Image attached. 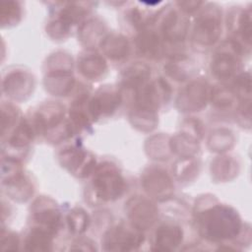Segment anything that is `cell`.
<instances>
[{
	"instance_id": "obj_1",
	"label": "cell",
	"mask_w": 252,
	"mask_h": 252,
	"mask_svg": "<svg viewBox=\"0 0 252 252\" xmlns=\"http://www.w3.org/2000/svg\"><path fill=\"white\" fill-rule=\"evenodd\" d=\"M241 222L237 213L230 207L217 205L206 211L200 219L201 231L211 240H223L236 236Z\"/></svg>"
},
{
	"instance_id": "obj_2",
	"label": "cell",
	"mask_w": 252,
	"mask_h": 252,
	"mask_svg": "<svg viewBox=\"0 0 252 252\" xmlns=\"http://www.w3.org/2000/svg\"><path fill=\"white\" fill-rule=\"evenodd\" d=\"M94 189L98 198L111 201L119 198L125 189V183L112 164H101L93 179Z\"/></svg>"
},
{
	"instance_id": "obj_3",
	"label": "cell",
	"mask_w": 252,
	"mask_h": 252,
	"mask_svg": "<svg viewBox=\"0 0 252 252\" xmlns=\"http://www.w3.org/2000/svg\"><path fill=\"white\" fill-rule=\"evenodd\" d=\"M142 230L132 224H119L110 228L103 237V246L107 251L136 250L143 242Z\"/></svg>"
},
{
	"instance_id": "obj_4",
	"label": "cell",
	"mask_w": 252,
	"mask_h": 252,
	"mask_svg": "<svg viewBox=\"0 0 252 252\" xmlns=\"http://www.w3.org/2000/svg\"><path fill=\"white\" fill-rule=\"evenodd\" d=\"M126 210L132 224L141 230L150 227L158 217L156 206L148 199L140 196L130 199L127 203Z\"/></svg>"
},
{
	"instance_id": "obj_5",
	"label": "cell",
	"mask_w": 252,
	"mask_h": 252,
	"mask_svg": "<svg viewBox=\"0 0 252 252\" xmlns=\"http://www.w3.org/2000/svg\"><path fill=\"white\" fill-rule=\"evenodd\" d=\"M143 186L153 197L164 200L172 194L173 185L165 171L158 168H151L143 176Z\"/></svg>"
},
{
	"instance_id": "obj_6",
	"label": "cell",
	"mask_w": 252,
	"mask_h": 252,
	"mask_svg": "<svg viewBox=\"0 0 252 252\" xmlns=\"http://www.w3.org/2000/svg\"><path fill=\"white\" fill-rule=\"evenodd\" d=\"M60 159L64 166L80 177L87 176L95 165V160L93 157H88V153L76 148L63 151Z\"/></svg>"
},
{
	"instance_id": "obj_7",
	"label": "cell",
	"mask_w": 252,
	"mask_h": 252,
	"mask_svg": "<svg viewBox=\"0 0 252 252\" xmlns=\"http://www.w3.org/2000/svg\"><path fill=\"white\" fill-rule=\"evenodd\" d=\"M210 95L206 85L201 83H193L180 94L178 104L184 111H196L206 105L208 96Z\"/></svg>"
},
{
	"instance_id": "obj_8",
	"label": "cell",
	"mask_w": 252,
	"mask_h": 252,
	"mask_svg": "<svg viewBox=\"0 0 252 252\" xmlns=\"http://www.w3.org/2000/svg\"><path fill=\"white\" fill-rule=\"evenodd\" d=\"M220 32V25L219 19L212 15H205L196 23L194 38L201 44L210 45L219 38Z\"/></svg>"
},
{
	"instance_id": "obj_9",
	"label": "cell",
	"mask_w": 252,
	"mask_h": 252,
	"mask_svg": "<svg viewBox=\"0 0 252 252\" xmlns=\"http://www.w3.org/2000/svg\"><path fill=\"white\" fill-rule=\"evenodd\" d=\"M182 229L173 224L160 225L156 231L155 247L156 251H171L174 250L182 241Z\"/></svg>"
},
{
	"instance_id": "obj_10",
	"label": "cell",
	"mask_w": 252,
	"mask_h": 252,
	"mask_svg": "<svg viewBox=\"0 0 252 252\" xmlns=\"http://www.w3.org/2000/svg\"><path fill=\"white\" fill-rule=\"evenodd\" d=\"M237 58L231 52L220 50L212 61V71L220 79L231 77L237 70Z\"/></svg>"
},
{
	"instance_id": "obj_11",
	"label": "cell",
	"mask_w": 252,
	"mask_h": 252,
	"mask_svg": "<svg viewBox=\"0 0 252 252\" xmlns=\"http://www.w3.org/2000/svg\"><path fill=\"white\" fill-rule=\"evenodd\" d=\"M73 83L74 80L71 77L70 71L67 70H55L48 74L45 79L46 89L56 95L67 94L72 89Z\"/></svg>"
},
{
	"instance_id": "obj_12",
	"label": "cell",
	"mask_w": 252,
	"mask_h": 252,
	"mask_svg": "<svg viewBox=\"0 0 252 252\" xmlns=\"http://www.w3.org/2000/svg\"><path fill=\"white\" fill-rule=\"evenodd\" d=\"M101 49L111 59L119 60L127 57L129 53V44L127 39L118 34H109L100 42Z\"/></svg>"
},
{
	"instance_id": "obj_13",
	"label": "cell",
	"mask_w": 252,
	"mask_h": 252,
	"mask_svg": "<svg viewBox=\"0 0 252 252\" xmlns=\"http://www.w3.org/2000/svg\"><path fill=\"white\" fill-rule=\"evenodd\" d=\"M186 21L179 18L176 12H170L162 24V32L168 40H181L186 34Z\"/></svg>"
},
{
	"instance_id": "obj_14",
	"label": "cell",
	"mask_w": 252,
	"mask_h": 252,
	"mask_svg": "<svg viewBox=\"0 0 252 252\" xmlns=\"http://www.w3.org/2000/svg\"><path fill=\"white\" fill-rule=\"evenodd\" d=\"M33 219L39 224V227L53 234L58 229L60 223V214L54 207L37 208L33 212Z\"/></svg>"
},
{
	"instance_id": "obj_15",
	"label": "cell",
	"mask_w": 252,
	"mask_h": 252,
	"mask_svg": "<svg viewBox=\"0 0 252 252\" xmlns=\"http://www.w3.org/2000/svg\"><path fill=\"white\" fill-rule=\"evenodd\" d=\"M137 46L144 56L156 58L161 54L162 44L158 35L153 32H144L137 38Z\"/></svg>"
},
{
	"instance_id": "obj_16",
	"label": "cell",
	"mask_w": 252,
	"mask_h": 252,
	"mask_svg": "<svg viewBox=\"0 0 252 252\" xmlns=\"http://www.w3.org/2000/svg\"><path fill=\"white\" fill-rule=\"evenodd\" d=\"M31 78H27L25 73H12L4 82V91L12 97L25 95L29 93L31 87Z\"/></svg>"
},
{
	"instance_id": "obj_17",
	"label": "cell",
	"mask_w": 252,
	"mask_h": 252,
	"mask_svg": "<svg viewBox=\"0 0 252 252\" xmlns=\"http://www.w3.org/2000/svg\"><path fill=\"white\" fill-rule=\"evenodd\" d=\"M81 73L90 79H96L106 70V64L98 54H88L79 62Z\"/></svg>"
},
{
	"instance_id": "obj_18",
	"label": "cell",
	"mask_w": 252,
	"mask_h": 252,
	"mask_svg": "<svg viewBox=\"0 0 252 252\" xmlns=\"http://www.w3.org/2000/svg\"><path fill=\"white\" fill-rule=\"evenodd\" d=\"M51 235L40 227H34L28 234L26 249L29 251H47L51 246Z\"/></svg>"
},
{
	"instance_id": "obj_19",
	"label": "cell",
	"mask_w": 252,
	"mask_h": 252,
	"mask_svg": "<svg viewBox=\"0 0 252 252\" xmlns=\"http://www.w3.org/2000/svg\"><path fill=\"white\" fill-rule=\"evenodd\" d=\"M151 72L148 66L144 64L137 63L135 65H132L127 70H125L123 82L126 86L129 87H135L139 88L142 85L145 84L146 80L149 78Z\"/></svg>"
},
{
	"instance_id": "obj_20",
	"label": "cell",
	"mask_w": 252,
	"mask_h": 252,
	"mask_svg": "<svg viewBox=\"0 0 252 252\" xmlns=\"http://www.w3.org/2000/svg\"><path fill=\"white\" fill-rule=\"evenodd\" d=\"M67 221L69 228L74 233H82L84 232L89 224V217L86 212L80 208L73 209L68 217Z\"/></svg>"
},
{
	"instance_id": "obj_21",
	"label": "cell",
	"mask_w": 252,
	"mask_h": 252,
	"mask_svg": "<svg viewBox=\"0 0 252 252\" xmlns=\"http://www.w3.org/2000/svg\"><path fill=\"white\" fill-rule=\"evenodd\" d=\"M32 127L26 120H23L12 135L10 145L15 148L25 147L32 139Z\"/></svg>"
},
{
	"instance_id": "obj_22",
	"label": "cell",
	"mask_w": 252,
	"mask_h": 252,
	"mask_svg": "<svg viewBox=\"0 0 252 252\" xmlns=\"http://www.w3.org/2000/svg\"><path fill=\"white\" fill-rule=\"evenodd\" d=\"M21 16V9L16 2L1 3V23L3 26L17 23Z\"/></svg>"
},
{
	"instance_id": "obj_23",
	"label": "cell",
	"mask_w": 252,
	"mask_h": 252,
	"mask_svg": "<svg viewBox=\"0 0 252 252\" xmlns=\"http://www.w3.org/2000/svg\"><path fill=\"white\" fill-rule=\"evenodd\" d=\"M156 114L153 110L138 108V111L134 114L133 124L136 127L140 126L141 130H151L155 127L156 124Z\"/></svg>"
},
{
	"instance_id": "obj_24",
	"label": "cell",
	"mask_w": 252,
	"mask_h": 252,
	"mask_svg": "<svg viewBox=\"0 0 252 252\" xmlns=\"http://www.w3.org/2000/svg\"><path fill=\"white\" fill-rule=\"evenodd\" d=\"M210 95L212 96V99H214V103L220 107L229 106L233 102V94L225 89L214 91Z\"/></svg>"
},
{
	"instance_id": "obj_25",
	"label": "cell",
	"mask_w": 252,
	"mask_h": 252,
	"mask_svg": "<svg viewBox=\"0 0 252 252\" xmlns=\"http://www.w3.org/2000/svg\"><path fill=\"white\" fill-rule=\"evenodd\" d=\"M239 32L241 33L243 39L250 43L251 39V18L250 11L244 12L239 20Z\"/></svg>"
},
{
	"instance_id": "obj_26",
	"label": "cell",
	"mask_w": 252,
	"mask_h": 252,
	"mask_svg": "<svg viewBox=\"0 0 252 252\" xmlns=\"http://www.w3.org/2000/svg\"><path fill=\"white\" fill-rule=\"evenodd\" d=\"M19 245V238L17 234L13 232L7 233L6 236L2 235V249L3 250H15L18 248Z\"/></svg>"
},
{
	"instance_id": "obj_27",
	"label": "cell",
	"mask_w": 252,
	"mask_h": 252,
	"mask_svg": "<svg viewBox=\"0 0 252 252\" xmlns=\"http://www.w3.org/2000/svg\"><path fill=\"white\" fill-rule=\"evenodd\" d=\"M235 87L237 91L241 94L250 95V77L248 74H243L238 77L237 81L235 82Z\"/></svg>"
}]
</instances>
